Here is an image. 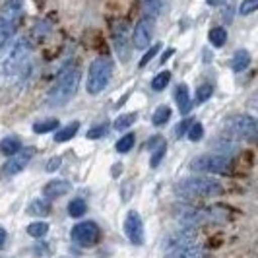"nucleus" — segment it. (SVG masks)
<instances>
[{
	"label": "nucleus",
	"mask_w": 258,
	"mask_h": 258,
	"mask_svg": "<svg viewBox=\"0 0 258 258\" xmlns=\"http://www.w3.org/2000/svg\"><path fill=\"white\" fill-rule=\"evenodd\" d=\"M225 128L235 138L254 140V136H256V120L248 115H233L225 120Z\"/></svg>",
	"instance_id": "obj_5"
},
{
	"label": "nucleus",
	"mask_w": 258,
	"mask_h": 258,
	"mask_svg": "<svg viewBox=\"0 0 258 258\" xmlns=\"http://www.w3.org/2000/svg\"><path fill=\"white\" fill-rule=\"evenodd\" d=\"M140 4H142L144 14H148V18L152 20L163 12V0H140Z\"/></svg>",
	"instance_id": "obj_17"
},
{
	"label": "nucleus",
	"mask_w": 258,
	"mask_h": 258,
	"mask_svg": "<svg viewBox=\"0 0 258 258\" xmlns=\"http://www.w3.org/2000/svg\"><path fill=\"white\" fill-rule=\"evenodd\" d=\"M47 231H49V225H47L45 221H33V223L27 225V235H29V237H35V239L45 237Z\"/></svg>",
	"instance_id": "obj_22"
},
{
	"label": "nucleus",
	"mask_w": 258,
	"mask_h": 258,
	"mask_svg": "<svg viewBox=\"0 0 258 258\" xmlns=\"http://www.w3.org/2000/svg\"><path fill=\"white\" fill-rule=\"evenodd\" d=\"M177 192L186 198H212V196H220L223 188L218 181L204 177H190V179H182L177 184Z\"/></svg>",
	"instance_id": "obj_2"
},
{
	"label": "nucleus",
	"mask_w": 258,
	"mask_h": 258,
	"mask_svg": "<svg viewBox=\"0 0 258 258\" xmlns=\"http://www.w3.org/2000/svg\"><path fill=\"white\" fill-rule=\"evenodd\" d=\"M231 14H233V6L229 4V6L223 10V20H225V22H231V18H233Z\"/></svg>",
	"instance_id": "obj_38"
},
{
	"label": "nucleus",
	"mask_w": 258,
	"mask_h": 258,
	"mask_svg": "<svg viewBox=\"0 0 258 258\" xmlns=\"http://www.w3.org/2000/svg\"><path fill=\"white\" fill-rule=\"evenodd\" d=\"M124 233H126L132 245H142L144 243V223L142 218L138 216V212H128V216L124 220Z\"/></svg>",
	"instance_id": "obj_9"
},
{
	"label": "nucleus",
	"mask_w": 258,
	"mask_h": 258,
	"mask_svg": "<svg viewBox=\"0 0 258 258\" xmlns=\"http://www.w3.org/2000/svg\"><path fill=\"white\" fill-rule=\"evenodd\" d=\"M202 136H204L202 124H200V122H192L190 128H188V138H190L192 142H198V140H202Z\"/></svg>",
	"instance_id": "obj_31"
},
{
	"label": "nucleus",
	"mask_w": 258,
	"mask_h": 258,
	"mask_svg": "<svg viewBox=\"0 0 258 258\" xmlns=\"http://www.w3.org/2000/svg\"><path fill=\"white\" fill-rule=\"evenodd\" d=\"M152 35H154V20L152 18H142L136 26H134V31H132V43L136 49H146L150 47V41H152Z\"/></svg>",
	"instance_id": "obj_8"
},
{
	"label": "nucleus",
	"mask_w": 258,
	"mask_h": 258,
	"mask_svg": "<svg viewBox=\"0 0 258 258\" xmlns=\"http://www.w3.org/2000/svg\"><path fill=\"white\" fill-rule=\"evenodd\" d=\"M105 132H107V126L105 124H99V126H95V128L88 130V134H86V138H90V140H97V138H101Z\"/></svg>",
	"instance_id": "obj_33"
},
{
	"label": "nucleus",
	"mask_w": 258,
	"mask_h": 258,
	"mask_svg": "<svg viewBox=\"0 0 258 258\" xmlns=\"http://www.w3.org/2000/svg\"><path fill=\"white\" fill-rule=\"evenodd\" d=\"M72 241L78 243L80 246H91L95 245L97 241H99V227H97V223H93V221H82V223H78L76 227L72 229Z\"/></svg>",
	"instance_id": "obj_7"
},
{
	"label": "nucleus",
	"mask_w": 258,
	"mask_h": 258,
	"mask_svg": "<svg viewBox=\"0 0 258 258\" xmlns=\"http://www.w3.org/2000/svg\"><path fill=\"white\" fill-rule=\"evenodd\" d=\"M165 155V144H159V148L154 152L152 155V167H157L159 165V161H161V157Z\"/></svg>",
	"instance_id": "obj_34"
},
{
	"label": "nucleus",
	"mask_w": 258,
	"mask_h": 258,
	"mask_svg": "<svg viewBox=\"0 0 258 258\" xmlns=\"http://www.w3.org/2000/svg\"><path fill=\"white\" fill-rule=\"evenodd\" d=\"M86 202L82 200V198H74L70 204H68V214H70V218H82L84 214H86Z\"/></svg>",
	"instance_id": "obj_23"
},
{
	"label": "nucleus",
	"mask_w": 258,
	"mask_h": 258,
	"mask_svg": "<svg viewBox=\"0 0 258 258\" xmlns=\"http://www.w3.org/2000/svg\"><path fill=\"white\" fill-rule=\"evenodd\" d=\"M58 128V120L56 118H49V120H43V122H35L33 124V132L37 134H45V132H52V130Z\"/></svg>",
	"instance_id": "obj_26"
},
{
	"label": "nucleus",
	"mask_w": 258,
	"mask_h": 258,
	"mask_svg": "<svg viewBox=\"0 0 258 258\" xmlns=\"http://www.w3.org/2000/svg\"><path fill=\"white\" fill-rule=\"evenodd\" d=\"M206 2L210 4V6H218V4H221L223 0H206Z\"/></svg>",
	"instance_id": "obj_40"
},
{
	"label": "nucleus",
	"mask_w": 258,
	"mask_h": 258,
	"mask_svg": "<svg viewBox=\"0 0 258 258\" xmlns=\"http://www.w3.org/2000/svg\"><path fill=\"white\" fill-rule=\"evenodd\" d=\"M169 116H171V109H169L167 105H161V107L154 113V124L155 126L165 124V122L169 120Z\"/></svg>",
	"instance_id": "obj_28"
},
{
	"label": "nucleus",
	"mask_w": 258,
	"mask_h": 258,
	"mask_svg": "<svg viewBox=\"0 0 258 258\" xmlns=\"http://www.w3.org/2000/svg\"><path fill=\"white\" fill-rule=\"evenodd\" d=\"M157 51H159V45H152V49H150V51H148L142 56V60H140V66L144 68V66L148 64V62H150V60H152V58L155 56V52H157Z\"/></svg>",
	"instance_id": "obj_35"
},
{
	"label": "nucleus",
	"mask_w": 258,
	"mask_h": 258,
	"mask_svg": "<svg viewBox=\"0 0 258 258\" xmlns=\"http://www.w3.org/2000/svg\"><path fill=\"white\" fill-rule=\"evenodd\" d=\"M20 14H22V0H10V2L4 6V10H2V14H0V18L8 20V22H12V24H18Z\"/></svg>",
	"instance_id": "obj_15"
},
{
	"label": "nucleus",
	"mask_w": 258,
	"mask_h": 258,
	"mask_svg": "<svg viewBox=\"0 0 258 258\" xmlns=\"http://www.w3.org/2000/svg\"><path fill=\"white\" fill-rule=\"evenodd\" d=\"M29 51H31V47H29V43H27L26 39L16 41L12 45V49H10V52H8V56H6V60H4V72L6 74H14L20 66L26 62V58L29 56Z\"/></svg>",
	"instance_id": "obj_6"
},
{
	"label": "nucleus",
	"mask_w": 258,
	"mask_h": 258,
	"mask_svg": "<svg viewBox=\"0 0 258 258\" xmlns=\"http://www.w3.org/2000/svg\"><path fill=\"white\" fill-rule=\"evenodd\" d=\"M208 37H210L214 47H223V43L227 41V31H225L223 27H214Z\"/></svg>",
	"instance_id": "obj_24"
},
{
	"label": "nucleus",
	"mask_w": 258,
	"mask_h": 258,
	"mask_svg": "<svg viewBox=\"0 0 258 258\" xmlns=\"http://www.w3.org/2000/svg\"><path fill=\"white\" fill-rule=\"evenodd\" d=\"M78 128H80V122H72V124H68L66 128L58 130L56 134H54V142H66V140H70V138H74L76 136Z\"/></svg>",
	"instance_id": "obj_21"
},
{
	"label": "nucleus",
	"mask_w": 258,
	"mask_h": 258,
	"mask_svg": "<svg viewBox=\"0 0 258 258\" xmlns=\"http://www.w3.org/2000/svg\"><path fill=\"white\" fill-rule=\"evenodd\" d=\"M250 64V54L246 51H237L233 54V60H231V68L235 72H243L246 66Z\"/></svg>",
	"instance_id": "obj_18"
},
{
	"label": "nucleus",
	"mask_w": 258,
	"mask_h": 258,
	"mask_svg": "<svg viewBox=\"0 0 258 258\" xmlns=\"http://www.w3.org/2000/svg\"><path fill=\"white\" fill-rule=\"evenodd\" d=\"M70 188H72V184L68 181H51L45 184L43 194L47 198H58V196H64V194L70 192Z\"/></svg>",
	"instance_id": "obj_13"
},
{
	"label": "nucleus",
	"mask_w": 258,
	"mask_h": 258,
	"mask_svg": "<svg viewBox=\"0 0 258 258\" xmlns=\"http://www.w3.org/2000/svg\"><path fill=\"white\" fill-rule=\"evenodd\" d=\"M20 150H22V142H20L18 138H14V136L2 138V142H0V154L14 155V154H18Z\"/></svg>",
	"instance_id": "obj_16"
},
{
	"label": "nucleus",
	"mask_w": 258,
	"mask_h": 258,
	"mask_svg": "<svg viewBox=\"0 0 258 258\" xmlns=\"http://www.w3.org/2000/svg\"><path fill=\"white\" fill-rule=\"evenodd\" d=\"M175 101L179 105V111L182 115H188L190 113V97H188V88L184 84H179L177 90H175Z\"/></svg>",
	"instance_id": "obj_14"
},
{
	"label": "nucleus",
	"mask_w": 258,
	"mask_h": 258,
	"mask_svg": "<svg viewBox=\"0 0 258 258\" xmlns=\"http://www.w3.org/2000/svg\"><path fill=\"white\" fill-rule=\"evenodd\" d=\"M138 118V115L136 113H126V115H120L118 118L115 120V130H126V128H130L132 124H134V120Z\"/></svg>",
	"instance_id": "obj_25"
},
{
	"label": "nucleus",
	"mask_w": 258,
	"mask_h": 258,
	"mask_svg": "<svg viewBox=\"0 0 258 258\" xmlns=\"http://www.w3.org/2000/svg\"><path fill=\"white\" fill-rule=\"evenodd\" d=\"M212 86L210 84H204V86H200L198 90H196V101L198 103H204V101H208L210 97H212Z\"/></svg>",
	"instance_id": "obj_30"
},
{
	"label": "nucleus",
	"mask_w": 258,
	"mask_h": 258,
	"mask_svg": "<svg viewBox=\"0 0 258 258\" xmlns=\"http://www.w3.org/2000/svg\"><path fill=\"white\" fill-rule=\"evenodd\" d=\"M27 212L31 214V216H47L49 212H51V204L47 202V200H33L29 208H27Z\"/></svg>",
	"instance_id": "obj_20"
},
{
	"label": "nucleus",
	"mask_w": 258,
	"mask_h": 258,
	"mask_svg": "<svg viewBox=\"0 0 258 258\" xmlns=\"http://www.w3.org/2000/svg\"><path fill=\"white\" fill-rule=\"evenodd\" d=\"M14 29H16V24L4 20V18H0V47L10 41V37L14 35Z\"/></svg>",
	"instance_id": "obj_19"
},
{
	"label": "nucleus",
	"mask_w": 258,
	"mask_h": 258,
	"mask_svg": "<svg viewBox=\"0 0 258 258\" xmlns=\"http://www.w3.org/2000/svg\"><path fill=\"white\" fill-rule=\"evenodd\" d=\"M126 35H128V26L124 22L116 24L115 27V49L118 52V58L122 62L128 60V41H126Z\"/></svg>",
	"instance_id": "obj_11"
},
{
	"label": "nucleus",
	"mask_w": 258,
	"mask_h": 258,
	"mask_svg": "<svg viewBox=\"0 0 258 258\" xmlns=\"http://www.w3.org/2000/svg\"><path fill=\"white\" fill-rule=\"evenodd\" d=\"M190 169L198 173H218L227 175L231 171V159L225 155H200L190 161Z\"/></svg>",
	"instance_id": "obj_4"
},
{
	"label": "nucleus",
	"mask_w": 258,
	"mask_h": 258,
	"mask_svg": "<svg viewBox=\"0 0 258 258\" xmlns=\"http://www.w3.org/2000/svg\"><path fill=\"white\" fill-rule=\"evenodd\" d=\"M80 84V70L76 66H66L64 70L58 74L54 86H52L51 93H49V105L51 107H62L66 105L78 90Z\"/></svg>",
	"instance_id": "obj_1"
},
{
	"label": "nucleus",
	"mask_w": 258,
	"mask_h": 258,
	"mask_svg": "<svg viewBox=\"0 0 258 258\" xmlns=\"http://www.w3.org/2000/svg\"><path fill=\"white\" fill-rule=\"evenodd\" d=\"M202 256V250L196 243H184L175 248L167 250V258H200Z\"/></svg>",
	"instance_id": "obj_12"
},
{
	"label": "nucleus",
	"mask_w": 258,
	"mask_h": 258,
	"mask_svg": "<svg viewBox=\"0 0 258 258\" xmlns=\"http://www.w3.org/2000/svg\"><path fill=\"white\" fill-rule=\"evenodd\" d=\"M256 8H258V0H243V4H241V8H239V12L243 14V16H248V14L254 12Z\"/></svg>",
	"instance_id": "obj_32"
},
{
	"label": "nucleus",
	"mask_w": 258,
	"mask_h": 258,
	"mask_svg": "<svg viewBox=\"0 0 258 258\" xmlns=\"http://www.w3.org/2000/svg\"><path fill=\"white\" fill-rule=\"evenodd\" d=\"M134 142H136V136H134V134H126V136L118 138V142H116V152H118V154H126V152L132 150Z\"/></svg>",
	"instance_id": "obj_27"
},
{
	"label": "nucleus",
	"mask_w": 258,
	"mask_h": 258,
	"mask_svg": "<svg viewBox=\"0 0 258 258\" xmlns=\"http://www.w3.org/2000/svg\"><path fill=\"white\" fill-rule=\"evenodd\" d=\"M33 154H35L33 148H26V150H20L18 154L10 155L8 163L4 165V173L6 175H18V173H22L27 167V163L31 161Z\"/></svg>",
	"instance_id": "obj_10"
},
{
	"label": "nucleus",
	"mask_w": 258,
	"mask_h": 258,
	"mask_svg": "<svg viewBox=\"0 0 258 258\" xmlns=\"http://www.w3.org/2000/svg\"><path fill=\"white\" fill-rule=\"evenodd\" d=\"M169 82H171V74H169V72H159V74L152 80V88H154L155 91H161V90H165V86H167Z\"/></svg>",
	"instance_id": "obj_29"
},
{
	"label": "nucleus",
	"mask_w": 258,
	"mask_h": 258,
	"mask_svg": "<svg viewBox=\"0 0 258 258\" xmlns=\"http://www.w3.org/2000/svg\"><path fill=\"white\" fill-rule=\"evenodd\" d=\"M4 243H6V231L0 227V248H2V245H4Z\"/></svg>",
	"instance_id": "obj_39"
},
{
	"label": "nucleus",
	"mask_w": 258,
	"mask_h": 258,
	"mask_svg": "<svg viewBox=\"0 0 258 258\" xmlns=\"http://www.w3.org/2000/svg\"><path fill=\"white\" fill-rule=\"evenodd\" d=\"M58 165H60V157H52L51 161L47 163V171H56Z\"/></svg>",
	"instance_id": "obj_37"
},
{
	"label": "nucleus",
	"mask_w": 258,
	"mask_h": 258,
	"mask_svg": "<svg viewBox=\"0 0 258 258\" xmlns=\"http://www.w3.org/2000/svg\"><path fill=\"white\" fill-rule=\"evenodd\" d=\"M113 74V62L109 56H97L90 66V72H88V84H86V90L90 95H97L107 88L109 80Z\"/></svg>",
	"instance_id": "obj_3"
},
{
	"label": "nucleus",
	"mask_w": 258,
	"mask_h": 258,
	"mask_svg": "<svg viewBox=\"0 0 258 258\" xmlns=\"http://www.w3.org/2000/svg\"><path fill=\"white\" fill-rule=\"evenodd\" d=\"M194 120H182L181 124H179V126H177V128H175V134H177V136H179V138H181L182 134H184V132H186V130L190 128V124H192Z\"/></svg>",
	"instance_id": "obj_36"
}]
</instances>
